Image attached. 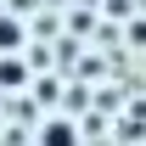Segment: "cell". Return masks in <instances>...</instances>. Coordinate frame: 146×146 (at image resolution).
I'll return each mask as SVG.
<instances>
[{
    "mask_svg": "<svg viewBox=\"0 0 146 146\" xmlns=\"http://www.w3.org/2000/svg\"><path fill=\"white\" fill-rule=\"evenodd\" d=\"M39 146H79V129H73L68 118H45V129H39Z\"/></svg>",
    "mask_w": 146,
    "mask_h": 146,
    "instance_id": "obj_1",
    "label": "cell"
},
{
    "mask_svg": "<svg viewBox=\"0 0 146 146\" xmlns=\"http://www.w3.org/2000/svg\"><path fill=\"white\" fill-rule=\"evenodd\" d=\"M11 84H28V68H23V56H17V51L0 56V90H11Z\"/></svg>",
    "mask_w": 146,
    "mask_h": 146,
    "instance_id": "obj_2",
    "label": "cell"
},
{
    "mask_svg": "<svg viewBox=\"0 0 146 146\" xmlns=\"http://www.w3.org/2000/svg\"><path fill=\"white\" fill-rule=\"evenodd\" d=\"M23 34H28V28H23L17 17H0V51H23Z\"/></svg>",
    "mask_w": 146,
    "mask_h": 146,
    "instance_id": "obj_3",
    "label": "cell"
}]
</instances>
